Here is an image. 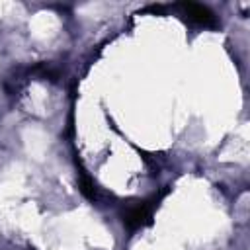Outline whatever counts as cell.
Segmentation results:
<instances>
[{
  "mask_svg": "<svg viewBox=\"0 0 250 250\" xmlns=\"http://www.w3.org/2000/svg\"><path fill=\"white\" fill-rule=\"evenodd\" d=\"M168 193V189H162L160 193L148 197V199H143V201H135L131 205H127L123 211H121V221H123V227L129 230V232H137L145 227H148L152 223V213L154 209L158 207V203L164 199V195Z\"/></svg>",
  "mask_w": 250,
  "mask_h": 250,
  "instance_id": "1",
  "label": "cell"
},
{
  "mask_svg": "<svg viewBox=\"0 0 250 250\" xmlns=\"http://www.w3.org/2000/svg\"><path fill=\"white\" fill-rule=\"evenodd\" d=\"M178 8H180L182 14L186 16V20H188L189 23H193V25H199V27H211V29H215V27L219 25L215 14H213L207 6H203V4L182 2V4H178Z\"/></svg>",
  "mask_w": 250,
  "mask_h": 250,
  "instance_id": "2",
  "label": "cell"
},
{
  "mask_svg": "<svg viewBox=\"0 0 250 250\" xmlns=\"http://www.w3.org/2000/svg\"><path fill=\"white\" fill-rule=\"evenodd\" d=\"M78 184H80V191L88 197V199H96V188H94V180L88 176V172L80 166V180H78Z\"/></svg>",
  "mask_w": 250,
  "mask_h": 250,
  "instance_id": "3",
  "label": "cell"
}]
</instances>
